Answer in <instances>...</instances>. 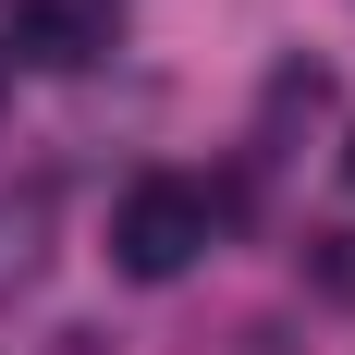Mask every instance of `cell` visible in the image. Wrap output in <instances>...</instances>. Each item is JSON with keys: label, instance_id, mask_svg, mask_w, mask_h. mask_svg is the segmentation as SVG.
<instances>
[{"label": "cell", "instance_id": "1", "mask_svg": "<svg viewBox=\"0 0 355 355\" xmlns=\"http://www.w3.org/2000/svg\"><path fill=\"white\" fill-rule=\"evenodd\" d=\"M209 233H220L209 184L147 172V184H123V209H110V270H123V282H184V270L209 257Z\"/></svg>", "mask_w": 355, "mask_h": 355}, {"label": "cell", "instance_id": "2", "mask_svg": "<svg viewBox=\"0 0 355 355\" xmlns=\"http://www.w3.org/2000/svg\"><path fill=\"white\" fill-rule=\"evenodd\" d=\"M110 49V0H12V37L0 62H37V73H73Z\"/></svg>", "mask_w": 355, "mask_h": 355}, {"label": "cell", "instance_id": "3", "mask_svg": "<svg viewBox=\"0 0 355 355\" xmlns=\"http://www.w3.org/2000/svg\"><path fill=\"white\" fill-rule=\"evenodd\" d=\"M306 257H319V282L355 306V233H306Z\"/></svg>", "mask_w": 355, "mask_h": 355}, {"label": "cell", "instance_id": "4", "mask_svg": "<svg viewBox=\"0 0 355 355\" xmlns=\"http://www.w3.org/2000/svg\"><path fill=\"white\" fill-rule=\"evenodd\" d=\"M0 98H12V62H0Z\"/></svg>", "mask_w": 355, "mask_h": 355}, {"label": "cell", "instance_id": "5", "mask_svg": "<svg viewBox=\"0 0 355 355\" xmlns=\"http://www.w3.org/2000/svg\"><path fill=\"white\" fill-rule=\"evenodd\" d=\"M343 184H355V147H343Z\"/></svg>", "mask_w": 355, "mask_h": 355}]
</instances>
